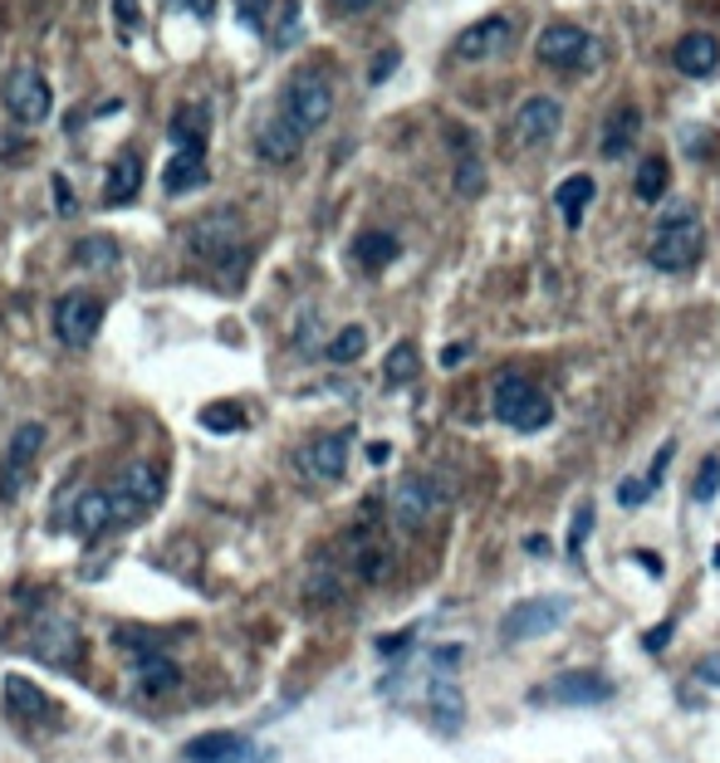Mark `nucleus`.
<instances>
[{"instance_id":"obj_1","label":"nucleus","mask_w":720,"mask_h":763,"mask_svg":"<svg viewBox=\"0 0 720 763\" xmlns=\"http://www.w3.org/2000/svg\"><path fill=\"white\" fill-rule=\"evenodd\" d=\"M162 489H167V475H162L158 460H128V465L103 485L113 529H128V524H138V519H148L152 509H158Z\"/></svg>"},{"instance_id":"obj_2","label":"nucleus","mask_w":720,"mask_h":763,"mask_svg":"<svg viewBox=\"0 0 720 763\" xmlns=\"http://www.w3.org/2000/svg\"><path fill=\"white\" fill-rule=\"evenodd\" d=\"M706 255V226L692 206H672V211L656 221L652 245H647V259H652L662 275H682L696 259Z\"/></svg>"},{"instance_id":"obj_3","label":"nucleus","mask_w":720,"mask_h":763,"mask_svg":"<svg viewBox=\"0 0 720 763\" xmlns=\"http://www.w3.org/2000/svg\"><path fill=\"white\" fill-rule=\"evenodd\" d=\"M535 55H539V65H545V69H559V74H583V69H593L603 59V45L583 25L559 20V25L539 30Z\"/></svg>"},{"instance_id":"obj_4","label":"nucleus","mask_w":720,"mask_h":763,"mask_svg":"<svg viewBox=\"0 0 720 763\" xmlns=\"http://www.w3.org/2000/svg\"><path fill=\"white\" fill-rule=\"evenodd\" d=\"M495 416L510 426V431H545L549 421H555V406H549V396L539 392L529 378H519V372H505V378L495 382Z\"/></svg>"},{"instance_id":"obj_5","label":"nucleus","mask_w":720,"mask_h":763,"mask_svg":"<svg viewBox=\"0 0 720 763\" xmlns=\"http://www.w3.org/2000/svg\"><path fill=\"white\" fill-rule=\"evenodd\" d=\"M186 245H192V255L212 259V265H240L245 259V230H240V216L236 211H212L202 216V221L192 226V235H186Z\"/></svg>"},{"instance_id":"obj_6","label":"nucleus","mask_w":720,"mask_h":763,"mask_svg":"<svg viewBox=\"0 0 720 763\" xmlns=\"http://www.w3.org/2000/svg\"><path fill=\"white\" fill-rule=\"evenodd\" d=\"M279 113H285V118L309 138V132L323 128V123H329V113H333L329 79L315 74V69H309V74H295V79H289V89H285V108H279Z\"/></svg>"},{"instance_id":"obj_7","label":"nucleus","mask_w":720,"mask_h":763,"mask_svg":"<svg viewBox=\"0 0 720 763\" xmlns=\"http://www.w3.org/2000/svg\"><path fill=\"white\" fill-rule=\"evenodd\" d=\"M573 612L569 598H529L519 602V608L505 612V622H500V636H505L510 646L515 641H539V636L559 632V622Z\"/></svg>"},{"instance_id":"obj_8","label":"nucleus","mask_w":720,"mask_h":763,"mask_svg":"<svg viewBox=\"0 0 720 763\" xmlns=\"http://www.w3.org/2000/svg\"><path fill=\"white\" fill-rule=\"evenodd\" d=\"M442 505H446V495L432 475H402L398 489H392V519H398L402 529L432 524V519L442 515Z\"/></svg>"},{"instance_id":"obj_9","label":"nucleus","mask_w":720,"mask_h":763,"mask_svg":"<svg viewBox=\"0 0 720 763\" xmlns=\"http://www.w3.org/2000/svg\"><path fill=\"white\" fill-rule=\"evenodd\" d=\"M348 446H353V436H348V431L315 436V441H309L305 451L295 455L299 475H305L309 485H339L343 470H348Z\"/></svg>"},{"instance_id":"obj_10","label":"nucleus","mask_w":720,"mask_h":763,"mask_svg":"<svg viewBox=\"0 0 720 763\" xmlns=\"http://www.w3.org/2000/svg\"><path fill=\"white\" fill-rule=\"evenodd\" d=\"M39 446H45V426L39 421H25L15 436H10L5 455H0V499L25 495V479H30V465H35Z\"/></svg>"},{"instance_id":"obj_11","label":"nucleus","mask_w":720,"mask_h":763,"mask_svg":"<svg viewBox=\"0 0 720 763\" xmlns=\"http://www.w3.org/2000/svg\"><path fill=\"white\" fill-rule=\"evenodd\" d=\"M99 323H103V304L93 294H65L55 304V333L65 348H89L99 338Z\"/></svg>"},{"instance_id":"obj_12","label":"nucleus","mask_w":720,"mask_h":763,"mask_svg":"<svg viewBox=\"0 0 720 763\" xmlns=\"http://www.w3.org/2000/svg\"><path fill=\"white\" fill-rule=\"evenodd\" d=\"M49 83L39 69H15V74L5 79V108L15 123H25V128H35V123L49 118Z\"/></svg>"},{"instance_id":"obj_13","label":"nucleus","mask_w":720,"mask_h":763,"mask_svg":"<svg viewBox=\"0 0 720 763\" xmlns=\"http://www.w3.org/2000/svg\"><path fill=\"white\" fill-rule=\"evenodd\" d=\"M505 49H515V20H505V15H485L480 25L456 35V59H466V65L495 59V55H505Z\"/></svg>"},{"instance_id":"obj_14","label":"nucleus","mask_w":720,"mask_h":763,"mask_svg":"<svg viewBox=\"0 0 720 763\" xmlns=\"http://www.w3.org/2000/svg\"><path fill=\"white\" fill-rule=\"evenodd\" d=\"M559 128H563V108L555 99H525L515 108V142L519 148H545V142H555L559 138Z\"/></svg>"},{"instance_id":"obj_15","label":"nucleus","mask_w":720,"mask_h":763,"mask_svg":"<svg viewBox=\"0 0 720 763\" xmlns=\"http://www.w3.org/2000/svg\"><path fill=\"white\" fill-rule=\"evenodd\" d=\"M549 695L559 700V705H608L613 700V681L598 671H563L555 685H549Z\"/></svg>"},{"instance_id":"obj_16","label":"nucleus","mask_w":720,"mask_h":763,"mask_svg":"<svg viewBox=\"0 0 720 763\" xmlns=\"http://www.w3.org/2000/svg\"><path fill=\"white\" fill-rule=\"evenodd\" d=\"M255 148L265 162H275V166H285V162H295L299 148H305V132L295 128V123L285 118V113H275V118L265 123V128L255 132Z\"/></svg>"},{"instance_id":"obj_17","label":"nucleus","mask_w":720,"mask_h":763,"mask_svg":"<svg viewBox=\"0 0 720 763\" xmlns=\"http://www.w3.org/2000/svg\"><path fill=\"white\" fill-rule=\"evenodd\" d=\"M642 132V113L632 108V103H618V108L608 113V123H603V138H598V152L608 157V162H618V157L632 152V142H638Z\"/></svg>"},{"instance_id":"obj_18","label":"nucleus","mask_w":720,"mask_h":763,"mask_svg":"<svg viewBox=\"0 0 720 763\" xmlns=\"http://www.w3.org/2000/svg\"><path fill=\"white\" fill-rule=\"evenodd\" d=\"M672 59H676L682 74L706 79V74H716V69H720V39L716 35H686V39H676Z\"/></svg>"},{"instance_id":"obj_19","label":"nucleus","mask_w":720,"mask_h":763,"mask_svg":"<svg viewBox=\"0 0 720 763\" xmlns=\"http://www.w3.org/2000/svg\"><path fill=\"white\" fill-rule=\"evenodd\" d=\"M186 763H245L250 759V744L240 735H202L182 749Z\"/></svg>"},{"instance_id":"obj_20","label":"nucleus","mask_w":720,"mask_h":763,"mask_svg":"<svg viewBox=\"0 0 720 763\" xmlns=\"http://www.w3.org/2000/svg\"><path fill=\"white\" fill-rule=\"evenodd\" d=\"M162 186L167 196H182V192H196V186H206V148H182L167 162L162 172Z\"/></svg>"},{"instance_id":"obj_21","label":"nucleus","mask_w":720,"mask_h":763,"mask_svg":"<svg viewBox=\"0 0 720 763\" xmlns=\"http://www.w3.org/2000/svg\"><path fill=\"white\" fill-rule=\"evenodd\" d=\"M138 192H142V162H138V152H123L118 162L108 166V176H103V201L128 206Z\"/></svg>"},{"instance_id":"obj_22","label":"nucleus","mask_w":720,"mask_h":763,"mask_svg":"<svg viewBox=\"0 0 720 763\" xmlns=\"http://www.w3.org/2000/svg\"><path fill=\"white\" fill-rule=\"evenodd\" d=\"M593 176H563L559 182V192H555V206H559V216H563V226L569 230H579L583 226V211H588V201H593Z\"/></svg>"},{"instance_id":"obj_23","label":"nucleus","mask_w":720,"mask_h":763,"mask_svg":"<svg viewBox=\"0 0 720 763\" xmlns=\"http://www.w3.org/2000/svg\"><path fill=\"white\" fill-rule=\"evenodd\" d=\"M69 524H75L79 539H103L113 534V519H108V499H103V489H89V495L75 505V515H69Z\"/></svg>"},{"instance_id":"obj_24","label":"nucleus","mask_w":720,"mask_h":763,"mask_svg":"<svg viewBox=\"0 0 720 763\" xmlns=\"http://www.w3.org/2000/svg\"><path fill=\"white\" fill-rule=\"evenodd\" d=\"M5 695H10V709H15L20 719H55V705H49V695L39 685H30L25 675H5Z\"/></svg>"},{"instance_id":"obj_25","label":"nucleus","mask_w":720,"mask_h":763,"mask_svg":"<svg viewBox=\"0 0 720 763\" xmlns=\"http://www.w3.org/2000/svg\"><path fill=\"white\" fill-rule=\"evenodd\" d=\"M398 255H402V245H398V235H388V230H363V235L353 240V259H358L363 269H382Z\"/></svg>"},{"instance_id":"obj_26","label":"nucleus","mask_w":720,"mask_h":763,"mask_svg":"<svg viewBox=\"0 0 720 763\" xmlns=\"http://www.w3.org/2000/svg\"><path fill=\"white\" fill-rule=\"evenodd\" d=\"M206 108L202 103H186V108L172 113V142L176 148H206Z\"/></svg>"},{"instance_id":"obj_27","label":"nucleus","mask_w":720,"mask_h":763,"mask_svg":"<svg viewBox=\"0 0 720 763\" xmlns=\"http://www.w3.org/2000/svg\"><path fill=\"white\" fill-rule=\"evenodd\" d=\"M666 176H672V166H666V157H647V162L638 166V176H632V196H638L642 206L662 201V192H666Z\"/></svg>"},{"instance_id":"obj_28","label":"nucleus","mask_w":720,"mask_h":763,"mask_svg":"<svg viewBox=\"0 0 720 763\" xmlns=\"http://www.w3.org/2000/svg\"><path fill=\"white\" fill-rule=\"evenodd\" d=\"M202 426L216 436H231V431H245V412H240L236 402H212L202 406Z\"/></svg>"},{"instance_id":"obj_29","label":"nucleus","mask_w":720,"mask_h":763,"mask_svg":"<svg viewBox=\"0 0 720 763\" xmlns=\"http://www.w3.org/2000/svg\"><path fill=\"white\" fill-rule=\"evenodd\" d=\"M416 372H422V358H416V348H412V343H398V348L388 352V362H382V378H388L392 386L412 382Z\"/></svg>"},{"instance_id":"obj_30","label":"nucleus","mask_w":720,"mask_h":763,"mask_svg":"<svg viewBox=\"0 0 720 763\" xmlns=\"http://www.w3.org/2000/svg\"><path fill=\"white\" fill-rule=\"evenodd\" d=\"M456 148H461V162H456V192L480 196V192H485V172H480V162L466 152V132H456Z\"/></svg>"},{"instance_id":"obj_31","label":"nucleus","mask_w":720,"mask_h":763,"mask_svg":"<svg viewBox=\"0 0 720 763\" xmlns=\"http://www.w3.org/2000/svg\"><path fill=\"white\" fill-rule=\"evenodd\" d=\"M75 259H79L83 269H108V265H118V245H113V240H103V235H89V240H79Z\"/></svg>"},{"instance_id":"obj_32","label":"nucleus","mask_w":720,"mask_h":763,"mask_svg":"<svg viewBox=\"0 0 720 763\" xmlns=\"http://www.w3.org/2000/svg\"><path fill=\"white\" fill-rule=\"evenodd\" d=\"M363 348H368V333H363L358 323H348L343 333H333V343H329V362H358V358H363Z\"/></svg>"},{"instance_id":"obj_33","label":"nucleus","mask_w":720,"mask_h":763,"mask_svg":"<svg viewBox=\"0 0 720 763\" xmlns=\"http://www.w3.org/2000/svg\"><path fill=\"white\" fill-rule=\"evenodd\" d=\"M138 675H142V685H148V690H172L176 685V666L167 661V656H142Z\"/></svg>"},{"instance_id":"obj_34","label":"nucleus","mask_w":720,"mask_h":763,"mask_svg":"<svg viewBox=\"0 0 720 763\" xmlns=\"http://www.w3.org/2000/svg\"><path fill=\"white\" fill-rule=\"evenodd\" d=\"M716 495H720V455H706L701 475H696V485H692V499L696 505H711Z\"/></svg>"},{"instance_id":"obj_35","label":"nucleus","mask_w":720,"mask_h":763,"mask_svg":"<svg viewBox=\"0 0 720 763\" xmlns=\"http://www.w3.org/2000/svg\"><path fill=\"white\" fill-rule=\"evenodd\" d=\"M652 495H656V479L652 475H642V479L632 475V479H622V485H618V505L622 509H642Z\"/></svg>"},{"instance_id":"obj_36","label":"nucleus","mask_w":720,"mask_h":763,"mask_svg":"<svg viewBox=\"0 0 720 763\" xmlns=\"http://www.w3.org/2000/svg\"><path fill=\"white\" fill-rule=\"evenodd\" d=\"M593 534V505H579L573 509V524H569V558L579 563L583 558V543Z\"/></svg>"},{"instance_id":"obj_37","label":"nucleus","mask_w":720,"mask_h":763,"mask_svg":"<svg viewBox=\"0 0 720 763\" xmlns=\"http://www.w3.org/2000/svg\"><path fill=\"white\" fill-rule=\"evenodd\" d=\"M236 5H240V20H245V25L250 30H265V0H236Z\"/></svg>"},{"instance_id":"obj_38","label":"nucleus","mask_w":720,"mask_h":763,"mask_svg":"<svg viewBox=\"0 0 720 763\" xmlns=\"http://www.w3.org/2000/svg\"><path fill=\"white\" fill-rule=\"evenodd\" d=\"M55 211L59 216H75V192H69V186H65V176H55Z\"/></svg>"},{"instance_id":"obj_39","label":"nucleus","mask_w":720,"mask_h":763,"mask_svg":"<svg viewBox=\"0 0 720 763\" xmlns=\"http://www.w3.org/2000/svg\"><path fill=\"white\" fill-rule=\"evenodd\" d=\"M176 10H192L196 20H212L216 15V0H172Z\"/></svg>"},{"instance_id":"obj_40","label":"nucleus","mask_w":720,"mask_h":763,"mask_svg":"<svg viewBox=\"0 0 720 763\" xmlns=\"http://www.w3.org/2000/svg\"><path fill=\"white\" fill-rule=\"evenodd\" d=\"M696 675H701L706 685H720V651H716V656H706V661L696 666Z\"/></svg>"},{"instance_id":"obj_41","label":"nucleus","mask_w":720,"mask_h":763,"mask_svg":"<svg viewBox=\"0 0 720 763\" xmlns=\"http://www.w3.org/2000/svg\"><path fill=\"white\" fill-rule=\"evenodd\" d=\"M392 65H398V55H382L378 65H373V83H382V79H388V74H392Z\"/></svg>"},{"instance_id":"obj_42","label":"nucleus","mask_w":720,"mask_h":763,"mask_svg":"<svg viewBox=\"0 0 720 763\" xmlns=\"http://www.w3.org/2000/svg\"><path fill=\"white\" fill-rule=\"evenodd\" d=\"M113 5H118V20H123V25H133V20H138V0H113Z\"/></svg>"},{"instance_id":"obj_43","label":"nucleus","mask_w":720,"mask_h":763,"mask_svg":"<svg viewBox=\"0 0 720 763\" xmlns=\"http://www.w3.org/2000/svg\"><path fill=\"white\" fill-rule=\"evenodd\" d=\"M672 626H676V622H666V626H656V632H652V636H647V646H652V651H656V646H666V636H672Z\"/></svg>"},{"instance_id":"obj_44","label":"nucleus","mask_w":720,"mask_h":763,"mask_svg":"<svg viewBox=\"0 0 720 763\" xmlns=\"http://www.w3.org/2000/svg\"><path fill=\"white\" fill-rule=\"evenodd\" d=\"M466 358V343H456V348H446V368H456V362Z\"/></svg>"},{"instance_id":"obj_45","label":"nucleus","mask_w":720,"mask_h":763,"mask_svg":"<svg viewBox=\"0 0 720 763\" xmlns=\"http://www.w3.org/2000/svg\"><path fill=\"white\" fill-rule=\"evenodd\" d=\"M529 553H535V558H545V553H549V539L535 534V539H529Z\"/></svg>"},{"instance_id":"obj_46","label":"nucleus","mask_w":720,"mask_h":763,"mask_svg":"<svg viewBox=\"0 0 720 763\" xmlns=\"http://www.w3.org/2000/svg\"><path fill=\"white\" fill-rule=\"evenodd\" d=\"M339 5H343V10H368L373 0H339Z\"/></svg>"}]
</instances>
